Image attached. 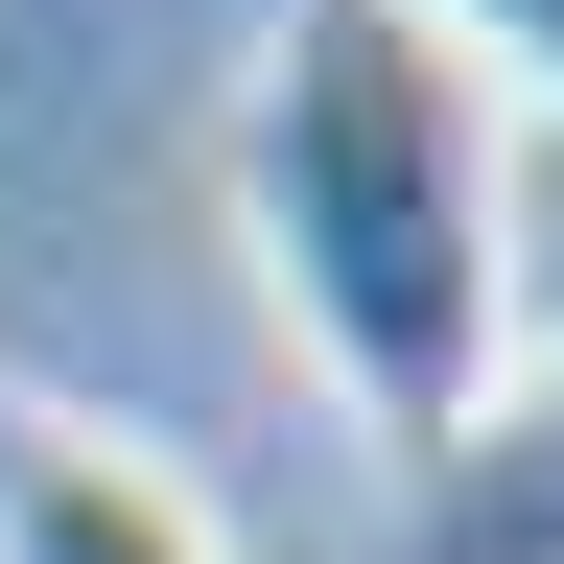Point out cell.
<instances>
[{
  "instance_id": "1",
  "label": "cell",
  "mask_w": 564,
  "mask_h": 564,
  "mask_svg": "<svg viewBox=\"0 0 564 564\" xmlns=\"http://www.w3.org/2000/svg\"><path fill=\"white\" fill-rule=\"evenodd\" d=\"M236 236L282 352L352 400V447H447L494 400V306H518V141L447 0H259L236 70Z\"/></svg>"
},
{
  "instance_id": "2",
  "label": "cell",
  "mask_w": 564,
  "mask_h": 564,
  "mask_svg": "<svg viewBox=\"0 0 564 564\" xmlns=\"http://www.w3.org/2000/svg\"><path fill=\"white\" fill-rule=\"evenodd\" d=\"M0 564H236V541H212V494L141 447V423L0 377Z\"/></svg>"
},
{
  "instance_id": "3",
  "label": "cell",
  "mask_w": 564,
  "mask_h": 564,
  "mask_svg": "<svg viewBox=\"0 0 564 564\" xmlns=\"http://www.w3.org/2000/svg\"><path fill=\"white\" fill-rule=\"evenodd\" d=\"M400 564H564V352L494 377L447 447L400 470Z\"/></svg>"
},
{
  "instance_id": "4",
  "label": "cell",
  "mask_w": 564,
  "mask_h": 564,
  "mask_svg": "<svg viewBox=\"0 0 564 564\" xmlns=\"http://www.w3.org/2000/svg\"><path fill=\"white\" fill-rule=\"evenodd\" d=\"M447 47H470V70H541V95H564V0H447Z\"/></svg>"
}]
</instances>
